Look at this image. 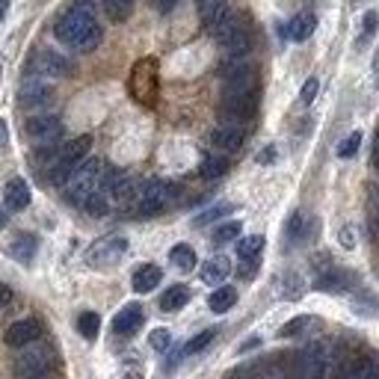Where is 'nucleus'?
<instances>
[{
    "mask_svg": "<svg viewBox=\"0 0 379 379\" xmlns=\"http://www.w3.org/2000/svg\"><path fill=\"white\" fill-rule=\"evenodd\" d=\"M57 39L63 45H72L77 51H92L101 42V24L95 21V9L89 0H77L57 18L54 27Z\"/></svg>",
    "mask_w": 379,
    "mask_h": 379,
    "instance_id": "1",
    "label": "nucleus"
},
{
    "mask_svg": "<svg viewBox=\"0 0 379 379\" xmlns=\"http://www.w3.org/2000/svg\"><path fill=\"white\" fill-rule=\"evenodd\" d=\"M101 184H104V163L101 161H83L72 172V178L65 181V196H68V202L83 205L95 190H101Z\"/></svg>",
    "mask_w": 379,
    "mask_h": 379,
    "instance_id": "2",
    "label": "nucleus"
},
{
    "mask_svg": "<svg viewBox=\"0 0 379 379\" xmlns=\"http://www.w3.org/2000/svg\"><path fill=\"white\" fill-rule=\"evenodd\" d=\"M127 89H131L134 101H139L143 107H152L157 101V89H161V77H157V59L143 57L134 65L131 81H127Z\"/></svg>",
    "mask_w": 379,
    "mask_h": 379,
    "instance_id": "3",
    "label": "nucleus"
},
{
    "mask_svg": "<svg viewBox=\"0 0 379 379\" xmlns=\"http://www.w3.org/2000/svg\"><path fill=\"white\" fill-rule=\"evenodd\" d=\"M214 39L219 42V48L228 54V57H246L249 54V48H252V36H249V30L246 24L240 21L237 15H228L223 18L214 30Z\"/></svg>",
    "mask_w": 379,
    "mask_h": 379,
    "instance_id": "4",
    "label": "nucleus"
},
{
    "mask_svg": "<svg viewBox=\"0 0 379 379\" xmlns=\"http://www.w3.org/2000/svg\"><path fill=\"white\" fill-rule=\"evenodd\" d=\"M172 196H175L172 184L161 181V178H152V181H145L143 187L136 190L131 207H134L139 216H154V214L166 211V205L172 202Z\"/></svg>",
    "mask_w": 379,
    "mask_h": 379,
    "instance_id": "5",
    "label": "nucleus"
},
{
    "mask_svg": "<svg viewBox=\"0 0 379 379\" xmlns=\"http://www.w3.org/2000/svg\"><path fill=\"white\" fill-rule=\"evenodd\" d=\"M24 131L36 145L54 148L59 139H63V122H59L57 116H33V119H27Z\"/></svg>",
    "mask_w": 379,
    "mask_h": 379,
    "instance_id": "6",
    "label": "nucleus"
},
{
    "mask_svg": "<svg viewBox=\"0 0 379 379\" xmlns=\"http://www.w3.org/2000/svg\"><path fill=\"white\" fill-rule=\"evenodd\" d=\"M125 252H127V240H125V237L110 234V237H101V240H95L92 246H89L86 261L92 264V267H110V264H116Z\"/></svg>",
    "mask_w": 379,
    "mask_h": 379,
    "instance_id": "7",
    "label": "nucleus"
},
{
    "mask_svg": "<svg viewBox=\"0 0 379 379\" xmlns=\"http://www.w3.org/2000/svg\"><path fill=\"white\" fill-rule=\"evenodd\" d=\"M258 107V95L255 92H243V95H223V119L225 122H237L243 125L255 116Z\"/></svg>",
    "mask_w": 379,
    "mask_h": 379,
    "instance_id": "8",
    "label": "nucleus"
},
{
    "mask_svg": "<svg viewBox=\"0 0 379 379\" xmlns=\"http://www.w3.org/2000/svg\"><path fill=\"white\" fill-rule=\"evenodd\" d=\"M68 68H72V63L59 51H54V48H42V51L33 57V72L45 74V77H63V74H68Z\"/></svg>",
    "mask_w": 379,
    "mask_h": 379,
    "instance_id": "9",
    "label": "nucleus"
},
{
    "mask_svg": "<svg viewBox=\"0 0 379 379\" xmlns=\"http://www.w3.org/2000/svg\"><path fill=\"white\" fill-rule=\"evenodd\" d=\"M48 367H51V350L39 347V350H24V356H18L15 373H21V376H42V373H48Z\"/></svg>",
    "mask_w": 379,
    "mask_h": 379,
    "instance_id": "10",
    "label": "nucleus"
},
{
    "mask_svg": "<svg viewBox=\"0 0 379 379\" xmlns=\"http://www.w3.org/2000/svg\"><path fill=\"white\" fill-rule=\"evenodd\" d=\"M243 139H246V131L237 122H223L211 131V143L216 148H223V152H237L243 145Z\"/></svg>",
    "mask_w": 379,
    "mask_h": 379,
    "instance_id": "11",
    "label": "nucleus"
},
{
    "mask_svg": "<svg viewBox=\"0 0 379 379\" xmlns=\"http://www.w3.org/2000/svg\"><path fill=\"white\" fill-rule=\"evenodd\" d=\"M39 335H42V323H39L36 317H27V320H18L6 329L3 341L9 347H27V344H33Z\"/></svg>",
    "mask_w": 379,
    "mask_h": 379,
    "instance_id": "12",
    "label": "nucleus"
},
{
    "mask_svg": "<svg viewBox=\"0 0 379 379\" xmlns=\"http://www.w3.org/2000/svg\"><path fill=\"white\" fill-rule=\"evenodd\" d=\"M356 282V276L353 273H347V270H338V267H326V270L317 276V291H326V294H344V291H350Z\"/></svg>",
    "mask_w": 379,
    "mask_h": 379,
    "instance_id": "13",
    "label": "nucleus"
},
{
    "mask_svg": "<svg viewBox=\"0 0 379 379\" xmlns=\"http://www.w3.org/2000/svg\"><path fill=\"white\" fill-rule=\"evenodd\" d=\"M143 320H145V311H143V305L139 303H127L122 311H119L116 317H113V332L116 335H134L139 326H143Z\"/></svg>",
    "mask_w": 379,
    "mask_h": 379,
    "instance_id": "14",
    "label": "nucleus"
},
{
    "mask_svg": "<svg viewBox=\"0 0 379 379\" xmlns=\"http://www.w3.org/2000/svg\"><path fill=\"white\" fill-rule=\"evenodd\" d=\"M161 278H163V270L157 264H143V267H136V273L131 278V287L136 294H152L157 285H161Z\"/></svg>",
    "mask_w": 379,
    "mask_h": 379,
    "instance_id": "15",
    "label": "nucleus"
},
{
    "mask_svg": "<svg viewBox=\"0 0 379 379\" xmlns=\"http://www.w3.org/2000/svg\"><path fill=\"white\" fill-rule=\"evenodd\" d=\"M314 30H317L314 12H299V15H294L291 21H287V27L282 30V33H285L287 39H294V42H305V39L311 36Z\"/></svg>",
    "mask_w": 379,
    "mask_h": 379,
    "instance_id": "16",
    "label": "nucleus"
},
{
    "mask_svg": "<svg viewBox=\"0 0 379 379\" xmlns=\"http://www.w3.org/2000/svg\"><path fill=\"white\" fill-rule=\"evenodd\" d=\"M3 198H6V207L12 211H24L30 205V184L24 178H9L6 187H3Z\"/></svg>",
    "mask_w": 379,
    "mask_h": 379,
    "instance_id": "17",
    "label": "nucleus"
},
{
    "mask_svg": "<svg viewBox=\"0 0 379 379\" xmlns=\"http://www.w3.org/2000/svg\"><path fill=\"white\" fill-rule=\"evenodd\" d=\"M198 15L207 30H214L223 18L232 15V6H228V0H198Z\"/></svg>",
    "mask_w": 379,
    "mask_h": 379,
    "instance_id": "18",
    "label": "nucleus"
},
{
    "mask_svg": "<svg viewBox=\"0 0 379 379\" xmlns=\"http://www.w3.org/2000/svg\"><path fill=\"white\" fill-rule=\"evenodd\" d=\"M228 273H232V261H228L225 255H214V258H207L205 267H202V282L205 285H223Z\"/></svg>",
    "mask_w": 379,
    "mask_h": 379,
    "instance_id": "19",
    "label": "nucleus"
},
{
    "mask_svg": "<svg viewBox=\"0 0 379 379\" xmlns=\"http://www.w3.org/2000/svg\"><path fill=\"white\" fill-rule=\"evenodd\" d=\"M51 101V86L45 81H27L21 86V104L24 107H39V104H48Z\"/></svg>",
    "mask_w": 379,
    "mask_h": 379,
    "instance_id": "20",
    "label": "nucleus"
},
{
    "mask_svg": "<svg viewBox=\"0 0 379 379\" xmlns=\"http://www.w3.org/2000/svg\"><path fill=\"white\" fill-rule=\"evenodd\" d=\"M347 373L353 379H379V356H358L347 365Z\"/></svg>",
    "mask_w": 379,
    "mask_h": 379,
    "instance_id": "21",
    "label": "nucleus"
},
{
    "mask_svg": "<svg viewBox=\"0 0 379 379\" xmlns=\"http://www.w3.org/2000/svg\"><path fill=\"white\" fill-rule=\"evenodd\" d=\"M187 303H190V287L187 285L166 287V294L161 296V308H163V311H178V308H184Z\"/></svg>",
    "mask_w": 379,
    "mask_h": 379,
    "instance_id": "22",
    "label": "nucleus"
},
{
    "mask_svg": "<svg viewBox=\"0 0 379 379\" xmlns=\"http://www.w3.org/2000/svg\"><path fill=\"white\" fill-rule=\"evenodd\" d=\"M228 172V161L219 154H205L202 163H198V175L205 178V181H214V178H223Z\"/></svg>",
    "mask_w": 379,
    "mask_h": 379,
    "instance_id": "23",
    "label": "nucleus"
},
{
    "mask_svg": "<svg viewBox=\"0 0 379 379\" xmlns=\"http://www.w3.org/2000/svg\"><path fill=\"white\" fill-rule=\"evenodd\" d=\"M169 261H172L175 270L190 273V270L196 267V252H193V246H187V243L172 246V252H169Z\"/></svg>",
    "mask_w": 379,
    "mask_h": 379,
    "instance_id": "24",
    "label": "nucleus"
},
{
    "mask_svg": "<svg viewBox=\"0 0 379 379\" xmlns=\"http://www.w3.org/2000/svg\"><path fill=\"white\" fill-rule=\"evenodd\" d=\"M234 303H237V291L234 287H216V291L211 294V299H207V305H211V311H216V314H225L228 308H234Z\"/></svg>",
    "mask_w": 379,
    "mask_h": 379,
    "instance_id": "25",
    "label": "nucleus"
},
{
    "mask_svg": "<svg viewBox=\"0 0 379 379\" xmlns=\"http://www.w3.org/2000/svg\"><path fill=\"white\" fill-rule=\"evenodd\" d=\"M81 207H83L86 214H92V216H104V214L110 211V193H107L104 187H101V190H95V193L89 196Z\"/></svg>",
    "mask_w": 379,
    "mask_h": 379,
    "instance_id": "26",
    "label": "nucleus"
},
{
    "mask_svg": "<svg viewBox=\"0 0 379 379\" xmlns=\"http://www.w3.org/2000/svg\"><path fill=\"white\" fill-rule=\"evenodd\" d=\"M9 255H12L15 261H30V258L36 255V237L33 234H21L12 246H9Z\"/></svg>",
    "mask_w": 379,
    "mask_h": 379,
    "instance_id": "27",
    "label": "nucleus"
},
{
    "mask_svg": "<svg viewBox=\"0 0 379 379\" xmlns=\"http://www.w3.org/2000/svg\"><path fill=\"white\" fill-rule=\"evenodd\" d=\"M104 12L110 15V21H125L134 12V0H104Z\"/></svg>",
    "mask_w": 379,
    "mask_h": 379,
    "instance_id": "28",
    "label": "nucleus"
},
{
    "mask_svg": "<svg viewBox=\"0 0 379 379\" xmlns=\"http://www.w3.org/2000/svg\"><path fill=\"white\" fill-rule=\"evenodd\" d=\"M98 329H101V317H98L95 311H83L81 317H77V332H81L86 341H92V338L98 335Z\"/></svg>",
    "mask_w": 379,
    "mask_h": 379,
    "instance_id": "29",
    "label": "nucleus"
},
{
    "mask_svg": "<svg viewBox=\"0 0 379 379\" xmlns=\"http://www.w3.org/2000/svg\"><path fill=\"white\" fill-rule=\"evenodd\" d=\"M216 338V329H205V332H198L196 338H190L187 347H184V356H196V353H202L207 344H211Z\"/></svg>",
    "mask_w": 379,
    "mask_h": 379,
    "instance_id": "30",
    "label": "nucleus"
},
{
    "mask_svg": "<svg viewBox=\"0 0 379 379\" xmlns=\"http://www.w3.org/2000/svg\"><path fill=\"white\" fill-rule=\"evenodd\" d=\"M264 249V237L261 234H252V237H243L240 243H237V255L240 258H252V255H261Z\"/></svg>",
    "mask_w": 379,
    "mask_h": 379,
    "instance_id": "31",
    "label": "nucleus"
},
{
    "mask_svg": "<svg viewBox=\"0 0 379 379\" xmlns=\"http://www.w3.org/2000/svg\"><path fill=\"white\" fill-rule=\"evenodd\" d=\"M228 211H232V205H214V207H207V211L205 214H198L196 219H193V225L196 228H202V225H207V223H214V219H219V216H223V214H228Z\"/></svg>",
    "mask_w": 379,
    "mask_h": 379,
    "instance_id": "32",
    "label": "nucleus"
},
{
    "mask_svg": "<svg viewBox=\"0 0 379 379\" xmlns=\"http://www.w3.org/2000/svg\"><path fill=\"white\" fill-rule=\"evenodd\" d=\"M234 237H240V223H225L214 232V243L223 246V243H232Z\"/></svg>",
    "mask_w": 379,
    "mask_h": 379,
    "instance_id": "33",
    "label": "nucleus"
},
{
    "mask_svg": "<svg viewBox=\"0 0 379 379\" xmlns=\"http://www.w3.org/2000/svg\"><path fill=\"white\" fill-rule=\"evenodd\" d=\"M305 225H308V219H305V214H294L291 216V223H287V237L296 243V240H303L305 237Z\"/></svg>",
    "mask_w": 379,
    "mask_h": 379,
    "instance_id": "34",
    "label": "nucleus"
},
{
    "mask_svg": "<svg viewBox=\"0 0 379 379\" xmlns=\"http://www.w3.org/2000/svg\"><path fill=\"white\" fill-rule=\"evenodd\" d=\"M358 143H362V134L353 131L341 145H338V157H353V154L358 152Z\"/></svg>",
    "mask_w": 379,
    "mask_h": 379,
    "instance_id": "35",
    "label": "nucleus"
},
{
    "mask_svg": "<svg viewBox=\"0 0 379 379\" xmlns=\"http://www.w3.org/2000/svg\"><path fill=\"white\" fill-rule=\"evenodd\" d=\"M148 344H152L154 350H166V347L172 344V335H169V329H154V332L148 335Z\"/></svg>",
    "mask_w": 379,
    "mask_h": 379,
    "instance_id": "36",
    "label": "nucleus"
},
{
    "mask_svg": "<svg viewBox=\"0 0 379 379\" xmlns=\"http://www.w3.org/2000/svg\"><path fill=\"white\" fill-rule=\"evenodd\" d=\"M311 323H314L311 317H296V320L285 323V326H282V332H278V335H285V338H291V335H299V332H303L305 326H311Z\"/></svg>",
    "mask_w": 379,
    "mask_h": 379,
    "instance_id": "37",
    "label": "nucleus"
},
{
    "mask_svg": "<svg viewBox=\"0 0 379 379\" xmlns=\"http://www.w3.org/2000/svg\"><path fill=\"white\" fill-rule=\"evenodd\" d=\"M317 89H320V83H317L314 77H308L305 86H303V92H299V101H303V104L308 107V104H311L314 98H317Z\"/></svg>",
    "mask_w": 379,
    "mask_h": 379,
    "instance_id": "38",
    "label": "nucleus"
},
{
    "mask_svg": "<svg viewBox=\"0 0 379 379\" xmlns=\"http://www.w3.org/2000/svg\"><path fill=\"white\" fill-rule=\"evenodd\" d=\"M338 240H341L344 249H356V228L353 225H344L341 234H338Z\"/></svg>",
    "mask_w": 379,
    "mask_h": 379,
    "instance_id": "39",
    "label": "nucleus"
},
{
    "mask_svg": "<svg viewBox=\"0 0 379 379\" xmlns=\"http://www.w3.org/2000/svg\"><path fill=\"white\" fill-rule=\"evenodd\" d=\"M362 24H365V36L362 39H367V36H373L376 33V24H379V15L373 12V9H371V12H365V18H362Z\"/></svg>",
    "mask_w": 379,
    "mask_h": 379,
    "instance_id": "40",
    "label": "nucleus"
},
{
    "mask_svg": "<svg viewBox=\"0 0 379 379\" xmlns=\"http://www.w3.org/2000/svg\"><path fill=\"white\" fill-rule=\"evenodd\" d=\"M255 273H258V255L243 258V264H240V278H252Z\"/></svg>",
    "mask_w": 379,
    "mask_h": 379,
    "instance_id": "41",
    "label": "nucleus"
},
{
    "mask_svg": "<svg viewBox=\"0 0 379 379\" xmlns=\"http://www.w3.org/2000/svg\"><path fill=\"white\" fill-rule=\"evenodd\" d=\"M371 234H373V240L379 243V198H376V207H373V219H371Z\"/></svg>",
    "mask_w": 379,
    "mask_h": 379,
    "instance_id": "42",
    "label": "nucleus"
},
{
    "mask_svg": "<svg viewBox=\"0 0 379 379\" xmlns=\"http://www.w3.org/2000/svg\"><path fill=\"white\" fill-rule=\"evenodd\" d=\"M178 3V0H154V6L161 9V12H169V9H172Z\"/></svg>",
    "mask_w": 379,
    "mask_h": 379,
    "instance_id": "43",
    "label": "nucleus"
},
{
    "mask_svg": "<svg viewBox=\"0 0 379 379\" xmlns=\"http://www.w3.org/2000/svg\"><path fill=\"white\" fill-rule=\"evenodd\" d=\"M273 157H276V148H267L264 154H258V161H261V163H267V161H273Z\"/></svg>",
    "mask_w": 379,
    "mask_h": 379,
    "instance_id": "44",
    "label": "nucleus"
},
{
    "mask_svg": "<svg viewBox=\"0 0 379 379\" xmlns=\"http://www.w3.org/2000/svg\"><path fill=\"white\" fill-rule=\"evenodd\" d=\"M373 166L379 169V134H376V143H373Z\"/></svg>",
    "mask_w": 379,
    "mask_h": 379,
    "instance_id": "45",
    "label": "nucleus"
},
{
    "mask_svg": "<svg viewBox=\"0 0 379 379\" xmlns=\"http://www.w3.org/2000/svg\"><path fill=\"white\" fill-rule=\"evenodd\" d=\"M6 12H9V0H0V21L6 18Z\"/></svg>",
    "mask_w": 379,
    "mask_h": 379,
    "instance_id": "46",
    "label": "nucleus"
},
{
    "mask_svg": "<svg viewBox=\"0 0 379 379\" xmlns=\"http://www.w3.org/2000/svg\"><path fill=\"white\" fill-rule=\"evenodd\" d=\"M3 139H6V127H3V122H0V145H3Z\"/></svg>",
    "mask_w": 379,
    "mask_h": 379,
    "instance_id": "47",
    "label": "nucleus"
},
{
    "mask_svg": "<svg viewBox=\"0 0 379 379\" xmlns=\"http://www.w3.org/2000/svg\"><path fill=\"white\" fill-rule=\"evenodd\" d=\"M3 225H6V214H3V211H0V228H3Z\"/></svg>",
    "mask_w": 379,
    "mask_h": 379,
    "instance_id": "48",
    "label": "nucleus"
},
{
    "mask_svg": "<svg viewBox=\"0 0 379 379\" xmlns=\"http://www.w3.org/2000/svg\"><path fill=\"white\" fill-rule=\"evenodd\" d=\"M373 68H376V72H379V51H376V57H373Z\"/></svg>",
    "mask_w": 379,
    "mask_h": 379,
    "instance_id": "49",
    "label": "nucleus"
}]
</instances>
